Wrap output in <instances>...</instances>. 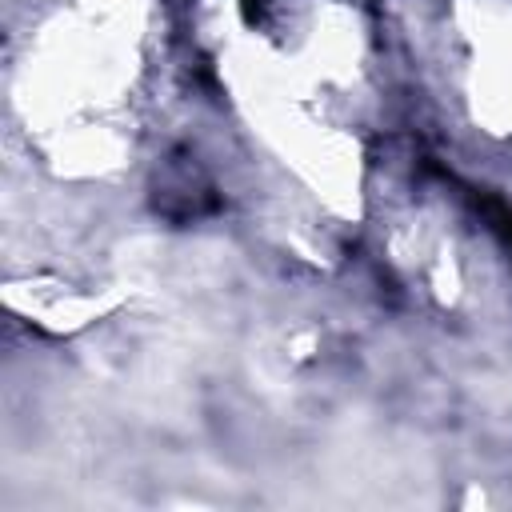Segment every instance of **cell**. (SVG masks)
<instances>
[{
  "instance_id": "6da1fadb",
  "label": "cell",
  "mask_w": 512,
  "mask_h": 512,
  "mask_svg": "<svg viewBox=\"0 0 512 512\" xmlns=\"http://www.w3.org/2000/svg\"><path fill=\"white\" fill-rule=\"evenodd\" d=\"M480 212L492 220V228L512 244V212L504 208V204H496V200H480Z\"/></svg>"
}]
</instances>
